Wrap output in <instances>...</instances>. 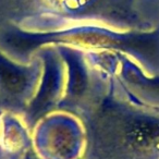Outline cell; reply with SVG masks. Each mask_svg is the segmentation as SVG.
I'll return each instance as SVG.
<instances>
[{"label": "cell", "instance_id": "obj_1", "mask_svg": "<svg viewBox=\"0 0 159 159\" xmlns=\"http://www.w3.org/2000/svg\"><path fill=\"white\" fill-rule=\"evenodd\" d=\"M129 137L139 147H152L159 144V124L142 121L133 124Z\"/></svg>", "mask_w": 159, "mask_h": 159}, {"label": "cell", "instance_id": "obj_2", "mask_svg": "<svg viewBox=\"0 0 159 159\" xmlns=\"http://www.w3.org/2000/svg\"><path fill=\"white\" fill-rule=\"evenodd\" d=\"M1 75L6 86L12 92H19L23 89L25 83V79L20 72L12 70L9 66L1 69Z\"/></svg>", "mask_w": 159, "mask_h": 159}]
</instances>
